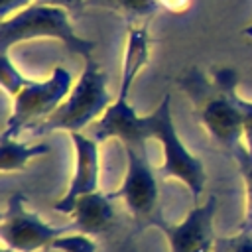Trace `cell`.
I'll list each match as a JSON object with an SVG mask.
<instances>
[{"label": "cell", "instance_id": "e0dca14e", "mask_svg": "<svg viewBox=\"0 0 252 252\" xmlns=\"http://www.w3.org/2000/svg\"><path fill=\"white\" fill-rule=\"evenodd\" d=\"M230 252H252V228H240L236 236L228 240Z\"/></svg>", "mask_w": 252, "mask_h": 252}, {"label": "cell", "instance_id": "7402d4cb", "mask_svg": "<svg viewBox=\"0 0 252 252\" xmlns=\"http://www.w3.org/2000/svg\"><path fill=\"white\" fill-rule=\"evenodd\" d=\"M2 252H14V250H12V248H8V246H4V244H2Z\"/></svg>", "mask_w": 252, "mask_h": 252}, {"label": "cell", "instance_id": "7a4b0ae2", "mask_svg": "<svg viewBox=\"0 0 252 252\" xmlns=\"http://www.w3.org/2000/svg\"><path fill=\"white\" fill-rule=\"evenodd\" d=\"M32 39H55L67 51L83 59L93 57L96 47L94 41L77 33L71 14L65 8L39 2L0 20V53H8L10 47Z\"/></svg>", "mask_w": 252, "mask_h": 252}, {"label": "cell", "instance_id": "5b68a950", "mask_svg": "<svg viewBox=\"0 0 252 252\" xmlns=\"http://www.w3.org/2000/svg\"><path fill=\"white\" fill-rule=\"evenodd\" d=\"M73 85V75L63 65H55L51 75L43 81L32 79L18 94L12 96V110L0 136L18 138L22 130L37 128L61 106Z\"/></svg>", "mask_w": 252, "mask_h": 252}, {"label": "cell", "instance_id": "8fae6325", "mask_svg": "<svg viewBox=\"0 0 252 252\" xmlns=\"http://www.w3.org/2000/svg\"><path fill=\"white\" fill-rule=\"evenodd\" d=\"M49 154V146L43 142L28 144L18 138H8L0 136V169L2 173H12V171H22L26 165L35 159Z\"/></svg>", "mask_w": 252, "mask_h": 252}, {"label": "cell", "instance_id": "9a60e30c", "mask_svg": "<svg viewBox=\"0 0 252 252\" xmlns=\"http://www.w3.org/2000/svg\"><path fill=\"white\" fill-rule=\"evenodd\" d=\"M49 250H57V252H94L96 242L85 232L71 230V232H65L59 238H55L51 242Z\"/></svg>", "mask_w": 252, "mask_h": 252}, {"label": "cell", "instance_id": "ba28073f", "mask_svg": "<svg viewBox=\"0 0 252 252\" xmlns=\"http://www.w3.org/2000/svg\"><path fill=\"white\" fill-rule=\"evenodd\" d=\"M219 201L215 195H209L205 201L195 203V207L179 222H165L159 213L152 219L150 226H156L165 242L169 252H213L215 250V215Z\"/></svg>", "mask_w": 252, "mask_h": 252}, {"label": "cell", "instance_id": "277c9868", "mask_svg": "<svg viewBox=\"0 0 252 252\" xmlns=\"http://www.w3.org/2000/svg\"><path fill=\"white\" fill-rule=\"evenodd\" d=\"M144 128L146 138L156 140L161 146L163 161L159 173L167 179H177L179 183H183L189 189L193 201L201 203V195L207 183V171L203 161L183 144L175 128L169 94H165L150 114H144Z\"/></svg>", "mask_w": 252, "mask_h": 252}, {"label": "cell", "instance_id": "4fadbf2b", "mask_svg": "<svg viewBox=\"0 0 252 252\" xmlns=\"http://www.w3.org/2000/svg\"><path fill=\"white\" fill-rule=\"evenodd\" d=\"M234 161L238 165V171L244 181V195H246V207H244V222L240 228H252V152L244 144H240L234 152Z\"/></svg>", "mask_w": 252, "mask_h": 252}, {"label": "cell", "instance_id": "30bf717a", "mask_svg": "<svg viewBox=\"0 0 252 252\" xmlns=\"http://www.w3.org/2000/svg\"><path fill=\"white\" fill-rule=\"evenodd\" d=\"M71 222L75 230L85 232L89 236L106 234L116 219L114 213V197L104 191H93L81 195L71 207Z\"/></svg>", "mask_w": 252, "mask_h": 252}, {"label": "cell", "instance_id": "9c48e42d", "mask_svg": "<svg viewBox=\"0 0 252 252\" xmlns=\"http://www.w3.org/2000/svg\"><path fill=\"white\" fill-rule=\"evenodd\" d=\"M73 144V173L67 185V191L61 199L53 203V211L67 215L71 213L73 203L87 193L98 191L100 185V148L98 140H94L87 132H73L69 134Z\"/></svg>", "mask_w": 252, "mask_h": 252}, {"label": "cell", "instance_id": "7c38bea8", "mask_svg": "<svg viewBox=\"0 0 252 252\" xmlns=\"http://www.w3.org/2000/svg\"><path fill=\"white\" fill-rule=\"evenodd\" d=\"M87 6L106 8L124 16L128 22L152 20V16L161 8L159 0H87Z\"/></svg>", "mask_w": 252, "mask_h": 252}, {"label": "cell", "instance_id": "6da1fadb", "mask_svg": "<svg viewBox=\"0 0 252 252\" xmlns=\"http://www.w3.org/2000/svg\"><path fill=\"white\" fill-rule=\"evenodd\" d=\"M238 75L234 69H219L213 79H207L199 67L187 69L177 77V87L193 102L195 114L211 140L230 154L244 144L242 114L234 100Z\"/></svg>", "mask_w": 252, "mask_h": 252}, {"label": "cell", "instance_id": "3957f363", "mask_svg": "<svg viewBox=\"0 0 252 252\" xmlns=\"http://www.w3.org/2000/svg\"><path fill=\"white\" fill-rule=\"evenodd\" d=\"M112 100L114 96L108 91L106 73L93 57H87L81 77L73 85L67 98L47 120H43L37 128H33V132L35 134L85 132L104 114V110L112 104Z\"/></svg>", "mask_w": 252, "mask_h": 252}, {"label": "cell", "instance_id": "44dd1931", "mask_svg": "<svg viewBox=\"0 0 252 252\" xmlns=\"http://www.w3.org/2000/svg\"><path fill=\"white\" fill-rule=\"evenodd\" d=\"M242 33H244V37H248V39H252V24H250V26H246V28L242 30Z\"/></svg>", "mask_w": 252, "mask_h": 252}, {"label": "cell", "instance_id": "5bb4252c", "mask_svg": "<svg viewBox=\"0 0 252 252\" xmlns=\"http://www.w3.org/2000/svg\"><path fill=\"white\" fill-rule=\"evenodd\" d=\"M30 81H32V79L24 77V75L20 73V69L12 63L10 51H8V53H0V85H2V89H4L10 96L18 94Z\"/></svg>", "mask_w": 252, "mask_h": 252}, {"label": "cell", "instance_id": "2e32d148", "mask_svg": "<svg viewBox=\"0 0 252 252\" xmlns=\"http://www.w3.org/2000/svg\"><path fill=\"white\" fill-rule=\"evenodd\" d=\"M234 100L240 108L242 114V140L244 146L248 148V152H252V100H246L238 94V91L234 89Z\"/></svg>", "mask_w": 252, "mask_h": 252}, {"label": "cell", "instance_id": "ac0fdd59", "mask_svg": "<svg viewBox=\"0 0 252 252\" xmlns=\"http://www.w3.org/2000/svg\"><path fill=\"white\" fill-rule=\"evenodd\" d=\"M37 0H0V20H6L22 10H26L28 6L35 4Z\"/></svg>", "mask_w": 252, "mask_h": 252}, {"label": "cell", "instance_id": "52a82bcc", "mask_svg": "<svg viewBox=\"0 0 252 252\" xmlns=\"http://www.w3.org/2000/svg\"><path fill=\"white\" fill-rule=\"evenodd\" d=\"M126 152V173L118 189L110 195L114 199H122L130 215L136 222H144L150 226L152 219L159 213L158 211V177L148 158V146H124Z\"/></svg>", "mask_w": 252, "mask_h": 252}, {"label": "cell", "instance_id": "ffe728a7", "mask_svg": "<svg viewBox=\"0 0 252 252\" xmlns=\"http://www.w3.org/2000/svg\"><path fill=\"white\" fill-rule=\"evenodd\" d=\"M163 8L171 10V12H185L191 4V0H159Z\"/></svg>", "mask_w": 252, "mask_h": 252}, {"label": "cell", "instance_id": "d6986e66", "mask_svg": "<svg viewBox=\"0 0 252 252\" xmlns=\"http://www.w3.org/2000/svg\"><path fill=\"white\" fill-rule=\"evenodd\" d=\"M39 4H49V6H59V8H65L71 16L73 14H79L85 6H87V0H37Z\"/></svg>", "mask_w": 252, "mask_h": 252}, {"label": "cell", "instance_id": "8992f818", "mask_svg": "<svg viewBox=\"0 0 252 252\" xmlns=\"http://www.w3.org/2000/svg\"><path fill=\"white\" fill-rule=\"evenodd\" d=\"M71 230H75L73 222H67L63 226H53L45 222L37 213L28 209V201L24 193H16L10 197L0 222L2 244L12 248L14 252L49 250L55 238Z\"/></svg>", "mask_w": 252, "mask_h": 252}]
</instances>
